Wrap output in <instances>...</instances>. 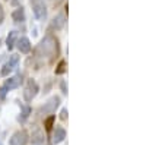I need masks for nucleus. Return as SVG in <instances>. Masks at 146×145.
I'll list each match as a JSON object with an SVG mask.
<instances>
[{
	"label": "nucleus",
	"mask_w": 146,
	"mask_h": 145,
	"mask_svg": "<svg viewBox=\"0 0 146 145\" xmlns=\"http://www.w3.org/2000/svg\"><path fill=\"white\" fill-rule=\"evenodd\" d=\"M21 84H22V75H15V76L6 79L3 88L5 90H15V88H18L21 85Z\"/></svg>",
	"instance_id": "obj_7"
},
{
	"label": "nucleus",
	"mask_w": 146,
	"mask_h": 145,
	"mask_svg": "<svg viewBox=\"0 0 146 145\" xmlns=\"http://www.w3.org/2000/svg\"><path fill=\"white\" fill-rule=\"evenodd\" d=\"M42 139H44V135L41 134L40 130L35 132V134L32 135V142H34V144H40V142H42Z\"/></svg>",
	"instance_id": "obj_15"
},
{
	"label": "nucleus",
	"mask_w": 146,
	"mask_h": 145,
	"mask_svg": "<svg viewBox=\"0 0 146 145\" xmlns=\"http://www.w3.org/2000/svg\"><path fill=\"white\" fill-rule=\"evenodd\" d=\"M67 108H63V110H62V114H60V117H62V120H66L67 119Z\"/></svg>",
	"instance_id": "obj_17"
},
{
	"label": "nucleus",
	"mask_w": 146,
	"mask_h": 145,
	"mask_svg": "<svg viewBox=\"0 0 146 145\" xmlns=\"http://www.w3.org/2000/svg\"><path fill=\"white\" fill-rule=\"evenodd\" d=\"M54 120H56V116H50L48 119H45V122H44V125H45V129L47 130H51V128H53V123H54Z\"/></svg>",
	"instance_id": "obj_14"
},
{
	"label": "nucleus",
	"mask_w": 146,
	"mask_h": 145,
	"mask_svg": "<svg viewBox=\"0 0 146 145\" xmlns=\"http://www.w3.org/2000/svg\"><path fill=\"white\" fill-rule=\"evenodd\" d=\"M0 145H2V144H0Z\"/></svg>",
	"instance_id": "obj_21"
},
{
	"label": "nucleus",
	"mask_w": 146,
	"mask_h": 145,
	"mask_svg": "<svg viewBox=\"0 0 146 145\" xmlns=\"http://www.w3.org/2000/svg\"><path fill=\"white\" fill-rule=\"evenodd\" d=\"M16 47H18V50L23 54H27L31 51V41L27 38V37H22L16 41Z\"/></svg>",
	"instance_id": "obj_8"
},
{
	"label": "nucleus",
	"mask_w": 146,
	"mask_h": 145,
	"mask_svg": "<svg viewBox=\"0 0 146 145\" xmlns=\"http://www.w3.org/2000/svg\"><path fill=\"white\" fill-rule=\"evenodd\" d=\"M64 138H66V130H64L63 128H56L54 136H53V142H54V144H60Z\"/></svg>",
	"instance_id": "obj_10"
},
{
	"label": "nucleus",
	"mask_w": 146,
	"mask_h": 145,
	"mask_svg": "<svg viewBox=\"0 0 146 145\" xmlns=\"http://www.w3.org/2000/svg\"><path fill=\"white\" fill-rule=\"evenodd\" d=\"M60 87H62V91H63V94H67V88H66V82L63 81L62 84H60Z\"/></svg>",
	"instance_id": "obj_19"
},
{
	"label": "nucleus",
	"mask_w": 146,
	"mask_h": 145,
	"mask_svg": "<svg viewBox=\"0 0 146 145\" xmlns=\"http://www.w3.org/2000/svg\"><path fill=\"white\" fill-rule=\"evenodd\" d=\"M64 72H66V62H64V60H62V62L58 63L57 69H56V74L57 75H62V74H64Z\"/></svg>",
	"instance_id": "obj_16"
},
{
	"label": "nucleus",
	"mask_w": 146,
	"mask_h": 145,
	"mask_svg": "<svg viewBox=\"0 0 146 145\" xmlns=\"http://www.w3.org/2000/svg\"><path fill=\"white\" fill-rule=\"evenodd\" d=\"M12 19H13L15 22H23L25 21V12H23V7H18L16 10H13Z\"/></svg>",
	"instance_id": "obj_11"
},
{
	"label": "nucleus",
	"mask_w": 146,
	"mask_h": 145,
	"mask_svg": "<svg viewBox=\"0 0 146 145\" xmlns=\"http://www.w3.org/2000/svg\"><path fill=\"white\" fill-rule=\"evenodd\" d=\"M29 113H31V108H29V107H23V110H22L21 116L18 117L19 122H25V120L29 117Z\"/></svg>",
	"instance_id": "obj_13"
},
{
	"label": "nucleus",
	"mask_w": 146,
	"mask_h": 145,
	"mask_svg": "<svg viewBox=\"0 0 146 145\" xmlns=\"http://www.w3.org/2000/svg\"><path fill=\"white\" fill-rule=\"evenodd\" d=\"M48 145H51V144H48Z\"/></svg>",
	"instance_id": "obj_20"
},
{
	"label": "nucleus",
	"mask_w": 146,
	"mask_h": 145,
	"mask_svg": "<svg viewBox=\"0 0 146 145\" xmlns=\"http://www.w3.org/2000/svg\"><path fill=\"white\" fill-rule=\"evenodd\" d=\"M57 53H58V41L53 35H45L35 48V54L47 60H51L54 56H57Z\"/></svg>",
	"instance_id": "obj_1"
},
{
	"label": "nucleus",
	"mask_w": 146,
	"mask_h": 145,
	"mask_svg": "<svg viewBox=\"0 0 146 145\" xmlns=\"http://www.w3.org/2000/svg\"><path fill=\"white\" fill-rule=\"evenodd\" d=\"M58 104H60V98H58V97H51V98L41 107L40 112L42 114H53L56 112V108L58 107Z\"/></svg>",
	"instance_id": "obj_4"
},
{
	"label": "nucleus",
	"mask_w": 146,
	"mask_h": 145,
	"mask_svg": "<svg viewBox=\"0 0 146 145\" xmlns=\"http://www.w3.org/2000/svg\"><path fill=\"white\" fill-rule=\"evenodd\" d=\"M64 23H66L64 16H63V15H58V16H56V18L53 19L51 27H53V28H56V29H62V28L64 27Z\"/></svg>",
	"instance_id": "obj_12"
},
{
	"label": "nucleus",
	"mask_w": 146,
	"mask_h": 145,
	"mask_svg": "<svg viewBox=\"0 0 146 145\" xmlns=\"http://www.w3.org/2000/svg\"><path fill=\"white\" fill-rule=\"evenodd\" d=\"M3 19H5V10H3L2 5H0V23L3 22Z\"/></svg>",
	"instance_id": "obj_18"
},
{
	"label": "nucleus",
	"mask_w": 146,
	"mask_h": 145,
	"mask_svg": "<svg viewBox=\"0 0 146 145\" xmlns=\"http://www.w3.org/2000/svg\"><path fill=\"white\" fill-rule=\"evenodd\" d=\"M38 85H36V82L35 81H32V79H29L28 82H27V87H25V90H23V98H25L27 101H32V98L38 94Z\"/></svg>",
	"instance_id": "obj_3"
},
{
	"label": "nucleus",
	"mask_w": 146,
	"mask_h": 145,
	"mask_svg": "<svg viewBox=\"0 0 146 145\" xmlns=\"http://www.w3.org/2000/svg\"><path fill=\"white\" fill-rule=\"evenodd\" d=\"M16 41H18V34H16V31H10L9 35H7V38H6V45H7L9 50H12V48L15 47Z\"/></svg>",
	"instance_id": "obj_9"
},
{
	"label": "nucleus",
	"mask_w": 146,
	"mask_h": 145,
	"mask_svg": "<svg viewBox=\"0 0 146 145\" xmlns=\"http://www.w3.org/2000/svg\"><path fill=\"white\" fill-rule=\"evenodd\" d=\"M31 6H32V12H34V15L36 19H45L47 16V7L44 5L42 0H31Z\"/></svg>",
	"instance_id": "obj_2"
},
{
	"label": "nucleus",
	"mask_w": 146,
	"mask_h": 145,
	"mask_svg": "<svg viewBox=\"0 0 146 145\" xmlns=\"http://www.w3.org/2000/svg\"><path fill=\"white\" fill-rule=\"evenodd\" d=\"M28 134L25 130H18L12 135L10 141H9V145H25L28 142Z\"/></svg>",
	"instance_id": "obj_5"
},
{
	"label": "nucleus",
	"mask_w": 146,
	"mask_h": 145,
	"mask_svg": "<svg viewBox=\"0 0 146 145\" xmlns=\"http://www.w3.org/2000/svg\"><path fill=\"white\" fill-rule=\"evenodd\" d=\"M18 62H19V57L13 54V56L10 57L9 62H7V63H5V66H3V69H2V75H3V76H7V75L10 74V72L16 67Z\"/></svg>",
	"instance_id": "obj_6"
}]
</instances>
